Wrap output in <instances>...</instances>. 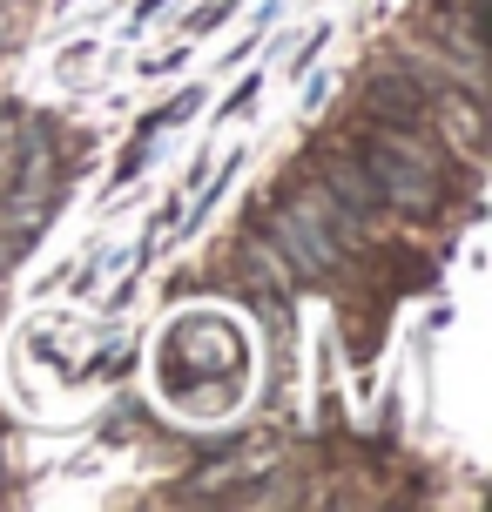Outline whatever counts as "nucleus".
I'll use <instances>...</instances> for the list:
<instances>
[{"label": "nucleus", "instance_id": "f257e3e1", "mask_svg": "<svg viewBox=\"0 0 492 512\" xmlns=\"http://www.w3.org/2000/svg\"><path fill=\"white\" fill-rule=\"evenodd\" d=\"M364 176L378 189V203H398L425 216V209H439V155L418 142L412 128H378L371 142H364Z\"/></svg>", "mask_w": 492, "mask_h": 512}, {"label": "nucleus", "instance_id": "f03ea898", "mask_svg": "<svg viewBox=\"0 0 492 512\" xmlns=\"http://www.w3.org/2000/svg\"><path fill=\"white\" fill-rule=\"evenodd\" d=\"M371 115L391 128H418L425 115H432V88L425 81H412L405 68H391V75L371 81Z\"/></svg>", "mask_w": 492, "mask_h": 512}, {"label": "nucleus", "instance_id": "7ed1b4c3", "mask_svg": "<svg viewBox=\"0 0 492 512\" xmlns=\"http://www.w3.org/2000/svg\"><path fill=\"white\" fill-rule=\"evenodd\" d=\"M324 189H331L344 209H358V216L378 209V189H371V176H364V162H351V155H331V162H324Z\"/></svg>", "mask_w": 492, "mask_h": 512}, {"label": "nucleus", "instance_id": "20e7f679", "mask_svg": "<svg viewBox=\"0 0 492 512\" xmlns=\"http://www.w3.org/2000/svg\"><path fill=\"white\" fill-rule=\"evenodd\" d=\"M21 256V236H0V263H14Z\"/></svg>", "mask_w": 492, "mask_h": 512}, {"label": "nucleus", "instance_id": "39448f33", "mask_svg": "<svg viewBox=\"0 0 492 512\" xmlns=\"http://www.w3.org/2000/svg\"><path fill=\"white\" fill-rule=\"evenodd\" d=\"M0 135H7V115H0Z\"/></svg>", "mask_w": 492, "mask_h": 512}]
</instances>
